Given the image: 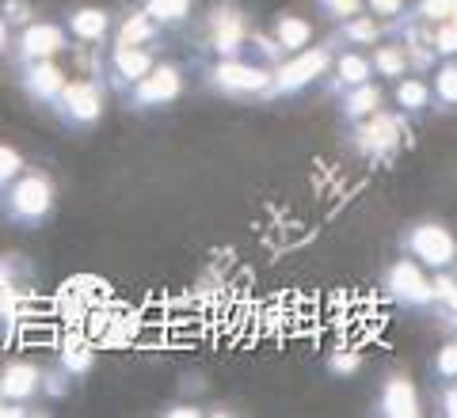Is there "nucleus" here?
<instances>
[{"instance_id":"1","label":"nucleus","mask_w":457,"mask_h":418,"mask_svg":"<svg viewBox=\"0 0 457 418\" xmlns=\"http://www.w3.org/2000/svg\"><path fill=\"white\" fill-rule=\"evenodd\" d=\"M57 209V186L46 171H20L4 191H0V213L16 228H38L54 217Z\"/></svg>"},{"instance_id":"2","label":"nucleus","mask_w":457,"mask_h":418,"mask_svg":"<svg viewBox=\"0 0 457 418\" xmlns=\"http://www.w3.org/2000/svg\"><path fill=\"white\" fill-rule=\"evenodd\" d=\"M332 42L328 46H305L297 53H286L278 65H270V88L267 99H286V95H302L305 88H312L320 77H328L332 69Z\"/></svg>"},{"instance_id":"3","label":"nucleus","mask_w":457,"mask_h":418,"mask_svg":"<svg viewBox=\"0 0 457 418\" xmlns=\"http://www.w3.org/2000/svg\"><path fill=\"white\" fill-rule=\"evenodd\" d=\"M206 88L225 99H267L270 69L252 65L245 57H213L206 69Z\"/></svg>"},{"instance_id":"4","label":"nucleus","mask_w":457,"mask_h":418,"mask_svg":"<svg viewBox=\"0 0 457 418\" xmlns=\"http://www.w3.org/2000/svg\"><path fill=\"white\" fill-rule=\"evenodd\" d=\"M400 251L408 258H416L423 270H446L457 263V240L446 225L438 221H416L400 233Z\"/></svg>"},{"instance_id":"5","label":"nucleus","mask_w":457,"mask_h":418,"mask_svg":"<svg viewBox=\"0 0 457 418\" xmlns=\"http://www.w3.org/2000/svg\"><path fill=\"white\" fill-rule=\"evenodd\" d=\"M50 111L65 129H96L104 119V88L96 80H65Z\"/></svg>"},{"instance_id":"6","label":"nucleus","mask_w":457,"mask_h":418,"mask_svg":"<svg viewBox=\"0 0 457 418\" xmlns=\"http://www.w3.org/2000/svg\"><path fill=\"white\" fill-rule=\"evenodd\" d=\"M385 293H389L400 308L435 312V290H431V270H423L416 258L400 255L385 270Z\"/></svg>"},{"instance_id":"7","label":"nucleus","mask_w":457,"mask_h":418,"mask_svg":"<svg viewBox=\"0 0 457 418\" xmlns=\"http://www.w3.org/2000/svg\"><path fill=\"white\" fill-rule=\"evenodd\" d=\"M126 103L134 111H161L168 103H176L183 95V65L176 61H156L134 88H126Z\"/></svg>"},{"instance_id":"8","label":"nucleus","mask_w":457,"mask_h":418,"mask_svg":"<svg viewBox=\"0 0 457 418\" xmlns=\"http://www.w3.org/2000/svg\"><path fill=\"white\" fill-rule=\"evenodd\" d=\"M69 46V35L62 23L54 20H31L20 27L16 42H12V53H16V65H27V61H50Z\"/></svg>"},{"instance_id":"9","label":"nucleus","mask_w":457,"mask_h":418,"mask_svg":"<svg viewBox=\"0 0 457 418\" xmlns=\"http://www.w3.org/2000/svg\"><path fill=\"white\" fill-rule=\"evenodd\" d=\"M206 42H210V53L213 57H245L248 46V23H245V12L237 4H218L206 16Z\"/></svg>"},{"instance_id":"10","label":"nucleus","mask_w":457,"mask_h":418,"mask_svg":"<svg viewBox=\"0 0 457 418\" xmlns=\"http://www.w3.org/2000/svg\"><path fill=\"white\" fill-rule=\"evenodd\" d=\"M153 65H156V57L149 46H111L107 61H104V77L111 80L114 92H126V88H134Z\"/></svg>"},{"instance_id":"11","label":"nucleus","mask_w":457,"mask_h":418,"mask_svg":"<svg viewBox=\"0 0 457 418\" xmlns=\"http://www.w3.org/2000/svg\"><path fill=\"white\" fill-rule=\"evenodd\" d=\"M65 69L54 61H27V65H20V88H23V95L31 99V103H38V107H50L54 99H57V92L65 88Z\"/></svg>"},{"instance_id":"12","label":"nucleus","mask_w":457,"mask_h":418,"mask_svg":"<svg viewBox=\"0 0 457 418\" xmlns=\"http://www.w3.org/2000/svg\"><path fill=\"white\" fill-rule=\"evenodd\" d=\"M359 129H354V141H359V149L366 156H374V160H385L396 145H400V122L393 119V114H385L381 107L374 114H366L362 122H354Z\"/></svg>"},{"instance_id":"13","label":"nucleus","mask_w":457,"mask_h":418,"mask_svg":"<svg viewBox=\"0 0 457 418\" xmlns=\"http://www.w3.org/2000/svg\"><path fill=\"white\" fill-rule=\"evenodd\" d=\"M65 35L84 42V46H104L111 27H114V16L107 8H96V4H84V8H73L65 12Z\"/></svg>"},{"instance_id":"14","label":"nucleus","mask_w":457,"mask_h":418,"mask_svg":"<svg viewBox=\"0 0 457 418\" xmlns=\"http://www.w3.org/2000/svg\"><path fill=\"white\" fill-rule=\"evenodd\" d=\"M378 411L385 418H420V388L411 384V377L404 373H393V377H385L381 392H378Z\"/></svg>"},{"instance_id":"15","label":"nucleus","mask_w":457,"mask_h":418,"mask_svg":"<svg viewBox=\"0 0 457 418\" xmlns=\"http://www.w3.org/2000/svg\"><path fill=\"white\" fill-rule=\"evenodd\" d=\"M35 396H42V369L35 362H8L0 369V399L31 403Z\"/></svg>"},{"instance_id":"16","label":"nucleus","mask_w":457,"mask_h":418,"mask_svg":"<svg viewBox=\"0 0 457 418\" xmlns=\"http://www.w3.org/2000/svg\"><path fill=\"white\" fill-rule=\"evenodd\" d=\"M270 38H275V46L282 53H297V50H305L312 46V35H317V27H312V20L305 16H294V12H282V16L270 20Z\"/></svg>"},{"instance_id":"17","label":"nucleus","mask_w":457,"mask_h":418,"mask_svg":"<svg viewBox=\"0 0 457 418\" xmlns=\"http://www.w3.org/2000/svg\"><path fill=\"white\" fill-rule=\"evenodd\" d=\"M389 35V23H381L378 16H370V12H354L351 20H339L336 23V42H351L354 50H370L374 42H381Z\"/></svg>"},{"instance_id":"18","label":"nucleus","mask_w":457,"mask_h":418,"mask_svg":"<svg viewBox=\"0 0 457 418\" xmlns=\"http://www.w3.org/2000/svg\"><path fill=\"white\" fill-rule=\"evenodd\" d=\"M393 103L400 114H408V119H420V114H427L435 107L431 99V84H427L423 77L416 73H404L400 80H393Z\"/></svg>"},{"instance_id":"19","label":"nucleus","mask_w":457,"mask_h":418,"mask_svg":"<svg viewBox=\"0 0 457 418\" xmlns=\"http://www.w3.org/2000/svg\"><path fill=\"white\" fill-rule=\"evenodd\" d=\"M328 77H332V92H347L354 84H366L374 80V69H370V57L362 50H343L339 57H332V69H328Z\"/></svg>"},{"instance_id":"20","label":"nucleus","mask_w":457,"mask_h":418,"mask_svg":"<svg viewBox=\"0 0 457 418\" xmlns=\"http://www.w3.org/2000/svg\"><path fill=\"white\" fill-rule=\"evenodd\" d=\"M378 107H381V84L378 80H366V84H354V88L339 92L343 122H362L366 114H374Z\"/></svg>"},{"instance_id":"21","label":"nucleus","mask_w":457,"mask_h":418,"mask_svg":"<svg viewBox=\"0 0 457 418\" xmlns=\"http://www.w3.org/2000/svg\"><path fill=\"white\" fill-rule=\"evenodd\" d=\"M370 69H374V77L381 80H400L408 73V53H404V42H374L370 46Z\"/></svg>"},{"instance_id":"22","label":"nucleus","mask_w":457,"mask_h":418,"mask_svg":"<svg viewBox=\"0 0 457 418\" xmlns=\"http://www.w3.org/2000/svg\"><path fill=\"white\" fill-rule=\"evenodd\" d=\"M111 31H114L111 46H149V42L161 38V27H156L141 8L130 12V16H126L119 27H111Z\"/></svg>"},{"instance_id":"23","label":"nucleus","mask_w":457,"mask_h":418,"mask_svg":"<svg viewBox=\"0 0 457 418\" xmlns=\"http://www.w3.org/2000/svg\"><path fill=\"white\" fill-rule=\"evenodd\" d=\"M141 12L161 27V31H176L195 16V0H141Z\"/></svg>"},{"instance_id":"24","label":"nucleus","mask_w":457,"mask_h":418,"mask_svg":"<svg viewBox=\"0 0 457 418\" xmlns=\"http://www.w3.org/2000/svg\"><path fill=\"white\" fill-rule=\"evenodd\" d=\"M57 369L65 373L69 381H80V377H88V373L96 369V350L84 339H69L62 346V354H57Z\"/></svg>"},{"instance_id":"25","label":"nucleus","mask_w":457,"mask_h":418,"mask_svg":"<svg viewBox=\"0 0 457 418\" xmlns=\"http://www.w3.org/2000/svg\"><path fill=\"white\" fill-rule=\"evenodd\" d=\"M427 84H431V99H435V107L453 111V103H457V65H453V57H446V61L438 57L435 77L427 80Z\"/></svg>"},{"instance_id":"26","label":"nucleus","mask_w":457,"mask_h":418,"mask_svg":"<svg viewBox=\"0 0 457 418\" xmlns=\"http://www.w3.org/2000/svg\"><path fill=\"white\" fill-rule=\"evenodd\" d=\"M431 290H435V312L453 316V312H457V282H453V266L435 270Z\"/></svg>"},{"instance_id":"27","label":"nucleus","mask_w":457,"mask_h":418,"mask_svg":"<svg viewBox=\"0 0 457 418\" xmlns=\"http://www.w3.org/2000/svg\"><path fill=\"white\" fill-rule=\"evenodd\" d=\"M411 16L435 27L442 20H453L457 16V0H416V12H411Z\"/></svg>"},{"instance_id":"28","label":"nucleus","mask_w":457,"mask_h":418,"mask_svg":"<svg viewBox=\"0 0 457 418\" xmlns=\"http://www.w3.org/2000/svg\"><path fill=\"white\" fill-rule=\"evenodd\" d=\"M431 50L438 57H453L457 53V23L453 20H442L431 27Z\"/></svg>"},{"instance_id":"29","label":"nucleus","mask_w":457,"mask_h":418,"mask_svg":"<svg viewBox=\"0 0 457 418\" xmlns=\"http://www.w3.org/2000/svg\"><path fill=\"white\" fill-rule=\"evenodd\" d=\"M27 164H23V152L20 149H12V145H0V191H4V186L12 183L20 176Z\"/></svg>"},{"instance_id":"30","label":"nucleus","mask_w":457,"mask_h":418,"mask_svg":"<svg viewBox=\"0 0 457 418\" xmlns=\"http://www.w3.org/2000/svg\"><path fill=\"white\" fill-rule=\"evenodd\" d=\"M362 8L370 12V16H378L381 23H393L408 12V0H362Z\"/></svg>"},{"instance_id":"31","label":"nucleus","mask_w":457,"mask_h":418,"mask_svg":"<svg viewBox=\"0 0 457 418\" xmlns=\"http://www.w3.org/2000/svg\"><path fill=\"white\" fill-rule=\"evenodd\" d=\"M359 365H362V357L354 350H332L328 354V373H332V377H351V373H359Z\"/></svg>"},{"instance_id":"32","label":"nucleus","mask_w":457,"mask_h":418,"mask_svg":"<svg viewBox=\"0 0 457 418\" xmlns=\"http://www.w3.org/2000/svg\"><path fill=\"white\" fill-rule=\"evenodd\" d=\"M317 8L332 23H339V20H351L354 12H362V0H317Z\"/></svg>"},{"instance_id":"33","label":"nucleus","mask_w":457,"mask_h":418,"mask_svg":"<svg viewBox=\"0 0 457 418\" xmlns=\"http://www.w3.org/2000/svg\"><path fill=\"white\" fill-rule=\"evenodd\" d=\"M435 377L442 381L457 377V342H442V350L435 354Z\"/></svg>"},{"instance_id":"34","label":"nucleus","mask_w":457,"mask_h":418,"mask_svg":"<svg viewBox=\"0 0 457 418\" xmlns=\"http://www.w3.org/2000/svg\"><path fill=\"white\" fill-rule=\"evenodd\" d=\"M0 16L8 20V27H23V23H31L35 16H31V4L27 0H4L0 4Z\"/></svg>"},{"instance_id":"35","label":"nucleus","mask_w":457,"mask_h":418,"mask_svg":"<svg viewBox=\"0 0 457 418\" xmlns=\"http://www.w3.org/2000/svg\"><path fill=\"white\" fill-rule=\"evenodd\" d=\"M8 46H12V27H8V20L0 16V57L8 53Z\"/></svg>"},{"instance_id":"36","label":"nucleus","mask_w":457,"mask_h":418,"mask_svg":"<svg viewBox=\"0 0 457 418\" xmlns=\"http://www.w3.org/2000/svg\"><path fill=\"white\" fill-rule=\"evenodd\" d=\"M203 407H168V418H198Z\"/></svg>"},{"instance_id":"37","label":"nucleus","mask_w":457,"mask_h":418,"mask_svg":"<svg viewBox=\"0 0 457 418\" xmlns=\"http://www.w3.org/2000/svg\"><path fill=\"white\" fill-rule=\"evenodd\" d=\"M442 403H446V407H442V411H446V414L453 418V411H457V407H453V388H446V396H442Z\"/></svg>"}]
</instances>
